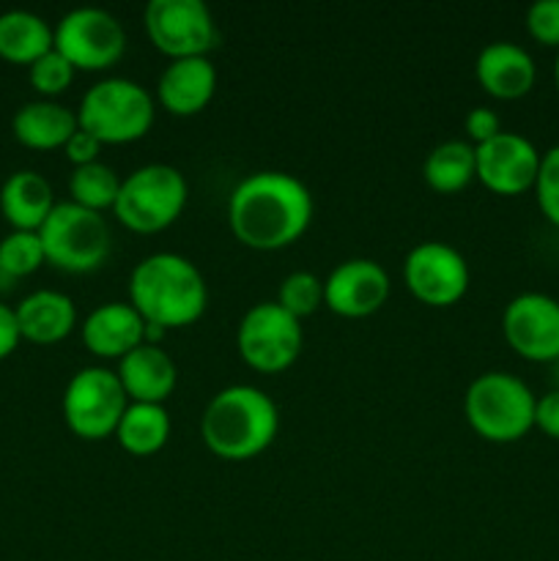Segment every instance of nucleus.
Segmentation results:
<instances>
[{"label": "nucleus", "instance_id": "10", "mask_svg": "<svg viewBox=\"0 0 559 561\" xmlns=\"http://www.w3.org/2000/svg\"><path fill=\"white\" fill-rule=\"evenodd\" d=\"M142 22L153 47L170 60L206 58L217 47V22L203 0H151Z\"/></svg>", "mask_w": 559, "mask_h": 561}, {"label": "nucleus", "instance_id": "32", "mask_svg": "<svg viewBox=\"0 0 559 561\" xmlns=\"http://www.w3.org/2000/svg\"><path fill=\"white\" fill-rule=\"evenodd\" d=\"M464 129L471 146L480 148L486 146L488 140H493L497 135H502V121H499V115L493 113L491 107H475L469 110V115H466Z\"/></svg>", "mask_w": 559, "mask_h": 561}, {"label": "nucleus", "instance_id": "31", "mask_svg": "<svg viewBox=\"0 0 559 561\" xmlns=\"http://www.w3.org/2000/svg\"><path fill=\"white\" fill-rule=\"evenodd\" d=\"M526 31L543 47L559 49V0H537L526 11Z\"/></svg>", "mask_w": 559, "mask_h": 561}, {"label": "nucleus", "instance_id": "14", "mask_svg": "<svg viewBox=\"0 0 559 561\" xmlns=\"http://www.w3.org/2000/svg\"><path fill=\"white\" fill-rule=\"evenodd\" d=\"M543 153L526 137L502 131L477 148V181L493 195L515 197L535 190Z\"/></svg>", "mask_w": 559, "mask_h": 561}, {"label": "nucleus", "instance_id": "12", "mask_svg": "<svg viewBox=\"0 0 559 561\" xmlns=\"http://www.w3.org/2000/svg\"><path fill=\"white\" fill-rule=\"evenodd\" d=\"M403 283L422 305L453 307L469 288V266L455 247L442 241H422L406 255Z\"/></svg>", "mask_w": 559, "mask_h": 561}, {"label": "nucleus", "instance_id": "8", "mask_svg": "<svg viewBox=\"0 0 559 561\" xmlns=\"http://www.w3.org/2000/svg\"><path fill=\"white\" fill-rule=\"evenodd\" d=\"M129 409L118 373L104 367H82L71 376L64 392L66 427L82 442H102L115 436L121 416Z\"/></svg>", "mask_w": 559, "mask_h": 561}, {"label": "nucleus", "instance_id": "20", "mask_svg": "<svg viewBox=\"0 0 559 561\" xmlns=\"http://www.w3.org/2000/svg\"><path fill=\"white\" fill-rule=\"evenodd\" d=\"M22 340L38 345L60 343L71 334L77 323V307L60 290H33L14 307Z\"/></svg>", "mask_w": 559, "mask_h": 561}, {"label": "nucleus", "instance_id": "29", "mask_svg": "<svg viewBox=\"0 0 559 561\" xmlns=\"http://www.w3.org/2000/svg\"><path fill=\"white\" fill-rule=\"evenodd\" d=\"M75 66H71L55 47L27 66L31 85L36 88L42 96H58V93H64L66 88L71 85V80H75Z\"/></svg>", "mask_w": 559, "mask_h": 561}, {"label": "nucleus", "instance_id": "9", "mask_svg": "<svg viewBox=\"0 0 559 561\" xmlns=\"http://www.w3.org/2000/svg\"><path fill=\"white\" fill-rule=\"evenodd\" d=\"M239 354L252 370L263 376L285 373L301 354L305 334L301 321L285 312L277 301H261L244 312L236 332Z\"/></svg>", "mask_w": 559, "mask_h": 561}, {"label": "nucleus", "instance_id": "16", "mask_svg": "<svg viewBox=\"0 0 559 561\" xmlns=\"http://www.w3.org/2000/svg\"><path fill=\"white\" fill-rule=\"evenodd\" d=\"M475 77L488 96L513 102V99L526 96L535 88L537 69L524 47L513 42H493L477 55Z\"/></svg>", "mask_w": 559, "mask_h": 561}, {"label": "nucleus", "instance_id": "26", "mask_svg": "<svg viewBox=\"0 0 559 561\" xmlns=\"http://www.w3.org/2000/svg\"><path fill=\"white\" fill-rule=\"evenodd\" d=\"M121 181L124 179H118V173H115L110 164L93 162L75 168V173H71L69 179L71 203L96 214L107 211V208H113L115 201H118Z\"/></svg>", "mask_w": 559, "mask_h": 561}, {"label": "nucleus", "instance_id": "30", "mask_svg": "<svg viewBox=\"0 0 559 561\" xmlns=\"http://www.w3.org/2000/svg\"><path fill=\"white\" fill-rule=\"evenodd\" d=\"M537 206H540L543 217L559 228V146L548 148L540 159V170H537L535 181Z\"/></svg>", "mask_w": 559, "mask_h": 561}, {"label": "nucleus", "instance_id": "19", "mask_svg": "<svg viewBox=\"0 0 559 561\" xmlns=\"http://www.w3.org/2000/svg\"><path fill=\"white\" fill-rule=\"evenodd\" d=\"M118 381L132 403L164 405L179 381V370L168 351H162V345L142 343L140 348L121 359Z\"/></svg>", "mask_w": 559, "mask_h": 561}, {"label": "nucleus", "instance_id": "2", "mask_svg": "<svg viewBox=\"0 0 559 561\" xmlns=\"http://www.w3.org/2000/svg\"><path fill=\"white\" fill-rule=\"evenodd\" d=\"M208 301L206 279L192 261L175 252L142 257L129 277V305L153 327L181 329L203 316Z\"/></svg>", "mask_w": 559, "mask_h": 561}, {"label": "nucleus", "instance_id": "35", "mask_svg": "<svg viewBox=\"0 0 559 561\" xmlns=\"http://www.w3.org/2000/svg\"><path fill=\"white\" fill-rule=\"evenodd\" d=\"M22 334H20V323H16V312L14 307L3 305L0 301V359L11 356L20 345Z\"/></svg>", "mask_w": 559, "mask_h": 561}, {"label": "nucleus", "instance_id": "23", "mask_svg": "<svg viewBox=\"0 0 559 561\" xmlns=\"http://www.w3.org/2000/svg\"><path fill=\"white\" fill-rule=\"evenodd\" d=\"M55 47V31L33 11L11 9L0 14V58L31 66Z\"/></svg>", "mask_w": 559, "mask_h": 561}, {"label": "nucleus", "instance_id": "5", "mask_svg": "<svg viewBox=\"0 0 559 561\" xmlns=\"http://www.w3.org/2000/svg\"><path fill=\"white\" fill-rule=\"evenodd\" d=\"M153 113L151 93L140 82L110 77L88 88L77 110V124L102 146H124L148 135Z\"/></svg>", "mask_w": 559, "mask_h": 561}, {"label": "nucleus", "instance_id": "33", "mask_svg": "<svg viewBox=\"0 0 559 561\" xmlns=\"http://www.w3.org/2000/svg\"><path fill=\"white\" fill-rule=\"evenodd\" d=\"M535 427L554 442H559V389H551L543 398H537Z\"/></svg>", "mask_w": 559, "mask_h": 561}, {"label": "nucleus", "instance_id": "11", "mask_svg": "<svg viewBox=\"0 0 559 561\" xmlns=\"http://www.w3.org/2000/svg\"><path fill=\"white\" fill-rule=\"evenodd\" d=\"M55 49L75 69L104 71L124 58V25L104 9H75L55 25Z\"/></svg>", "mask_w": 559, "mask_h": 561}, {"label": "nucleus", "instance_id": "25", "mask_svg": "<svg viewBox=\"0 0 559 561\" xmlns=\"http://www.w3.org/2000/svg\"><path fill=\"white\" fill-rule=\"evenodd\" d=\"M170 438V416L164 405L153 403H129L115 427V442L124 453L135 458L157 455Z\"/></svg>", "mask_w": 559, "mask_h": 561}, {"label": "nucleus", "instance_id": "37", "mask_svg": "<svg viewBox=\"0 0 559 561\" xmlns=\"http://www.w3.org/2000/svg\"><path fill=\"white\" fill-rule=\"evenodd\" d=\"M554 80H557V91H559V49H557V64H554Z\"/></svg>", "mask_w": 559, "mask_h": 561}, {"label": "nucleus", "instance_id": "18", "mask_svg": "<svg viewBox=\"0 0 559 561\" xmlns=\"http://www.w3.org/2000/svg\"><path fill=\"white\" fill-rule=\"evenodd\" d=\"M214 91H217V69L208 58L170 60L157 85L159 104L181 118L206 110V104L214 99Z\"/></svg>", "mask_w": 559, "mask_h": 561}, {"label": "nucleus", "instance_id": "6", "mask_svg": "<svg viewBox=\"0 0 559 561\" xmlns=\"http://www.w3.org/2000/svg\"><path fill=\"white\" fill-rule=\"evenodd\" d=\"M190 197L184 173L170 164H146L121 181L113 214L135 233H159L181 217Z\"/></svg>", "mask_w": 559, "mask_h": 561}, {"label": "nucleus", "instance_id": "17", "mask_svg": "<svg viewBox=\"0 0 559 561\" xmlns=\"http://www.w3.org/2000/svg\"><path fill=\"white\" fill-rule=\"evenodd\" d=\"M82 343L99 359H124L146 343V321L126 301L96 307L82 323Z\"/></svg>", "mask_w": 559, "mask_h": 561}, {"label": "nucleus", "instance_id": "38", "mask_svg": "<svg viewBox=\"0 0 559 561\" xmlns=\"http://www.w3.org/2000/svg\"><path fill=\"white\" fill-rule=\"evenodd\" d=\"M554 381H557V389H559V359L554 362Z\"/></svg>", "mask_w": 559, "mask_h": 561}, {"label": "nucleus", "instance_id": "34", "mask_svg": "<svg viewBox=\"0 0 559 561\" xmlns=\"http://www.w3.org/2000/svg\"><path fill=\"white\" fill-rule=\"evenodd\" d=\"M64 151H66V157H69V162L75 164V168H82V164L99 162V151H102V142H99L93 135H88V131L77 129L75 135H71V140L64 146Z\"/></svg>", "mask_w": 559, "mask_h": 561}, {"label": "nucleus", "instance_id": "4", "mask_svg": "<svg viewBox=\"0 0 559 561\" xmlns=\"http://www.w3.org/2000/svg\"><path fill=\"white\" fill-rule=\"evenodd\" d=\"M537 398L510 373H482L469 383L464 414L471 431L491 444H515L535 427Z\"/></svg>", "mask_w": 559, "mask_h": 561}, {"label": "nucleus", "instance_id": "22", "mask_svg": "<svg viewBox=\"0 0 559 561\" xmlns=\"http://www.w3.org/2000/svg\"><path fill=\"white\" fill-rule=\"evenodd\" d=\"M11 129L22 146L36 148V151H55L71 140L80 124H77V113H71L64 104L53 99H36L16 110Z\"/></svg>", "mask_w": 559, "mask_h": 561}, {"label": "nucleus", "instance_id": "28", "mask_svg": "<svg viewBox=\"0 0 559 561\" xmlns=\"http://www.w3.org/2000/svg\"><path fill=\"white\" fill-rule=\"evenodd\" d=\"M277 305L301 321L323 305V283L312 272H294L280 285Z\"/></svg>", "mask_w": 559, "mask_h": 561}, {"label": "nucleus", "instance_id": "13", "mask_svg": "<svg viewBox=\"0 0 559 561\" xmlns=\"http://www.w3.org/2000/svg\"><path fill=\"white\" fill-rule=\"evenodd\" d=\"M502 332L510 348L526 362L559 359V301L546 294H521L504 307Z\"/></svg>", "mask_w": 559, "mask_h": 561}, {"label": "nucleus", "instance_id": "15", "mask_svg": "<svg viewBox=\"0 0 559 561\" xmlns=\"http://www.w3.org/2000/svg\"><path fill=\"white\" fill-rule=\"evenodd\" d=\"M387 299V272L367 257L343 261L323 283V305L340 318H367L381 310Z\"/></svg>", "mask_w": 559, "mask_h": 561}, {"label": "nucleus", "instance_id": "7", "mask_svg": "<svg viewBox=\"0 0 559 561\" xmlns=\"http://www.w3.org/2000/svg\"><path fill=\"white\" fill-rule=\"evenodd\" d=\"M38 236L47 263L60 272L91 274L110 255V228L102 214L88 211L71 201L55 203Z\"/></svg>", "mask_w": 559, "mask_h": 561}, {"label": "nucleus", "instance_id": "27", "mask_svg": "<svg viewBox=\"0 0 559 561\" xmlns=\"http://www.w3.org/2000/svg\"><path fill=\"white\" fill-rule=\"evenodd\" d=\"M42 263H47V257H44L42 236L36 230H11L9 236L0 239V266L5 268L9 277H27Z\"/></svg>", "mask_w": 559, "mask_h": 561}, {"label": "nucleus", "instance_id": "3", "mask_svg": "<svg viewBox=\"0 0 559 561\" xmlns=\"http://www.w3.org/2000/svg\"><path fill=\"white\" fill-rule=\"evenodd\" d=\"M280 431V411L266 392L247 383L223 389L208 400L201 436L208 453L223 460H250L272 447Z\"/></svg>", "mask_w": 559, "mask_h": 561}, {"label": "nucleus", "instance_id": "24", "mask_svg": "<svg viewBox=\"0 0 559 561\" xmlns=\"http://www.w3.org/2000/svg\"><path fill=\"white\" fill-rule=\"evenodd\" d=\"M422 179L433 192L455 195L477 179V148L469 140L438 142L422 164Z\"/></svg>", "mask_w": 559, "mask_h": 561}, {"label": "nucleus", "instance_id": "36", "mask_svg": "<svg viewBox=\"0 0 559 561\" xmlns=\"http://www.w3.org/2000/svg\"><path fill=\"white\" fill-rule=\"evenodd\" d=\"M14 283H16V279L9 277V274H5V268L0 266V294H3V290H9Z\"/></svg>", "mask_w": 559, "mask_h": 561}, {"label": "nucleus", "instance_id": "1", "mask_svg": "<svg viewBox=\"0 0 559 561\" xmlns=\"http://www.w3.org/2000/svg\"><path fill=\"white\" fill-rule=\"evenodd\" d=\"M312 219L310 190L296 175L261 170L236 184L228 201V225L250 250L274 252L305 236Z\"/></svg>", "mask_w": 559, "mask_h": 561}, {"label": "nucleus", "instance_id": "21", "mask_svg": "<svg viewBox=\"0 0 559 561\" xmlns=\"http://www.w3.org/2000/svg\"><path fill=\"white\" fill-rule=\"evenodd\" d=\"M55 208L49 181L36 170H16L0 186V211L14 230H42Z\"/></svg>", "mask_w": 559, "mask_h": 561}]
</instances>
